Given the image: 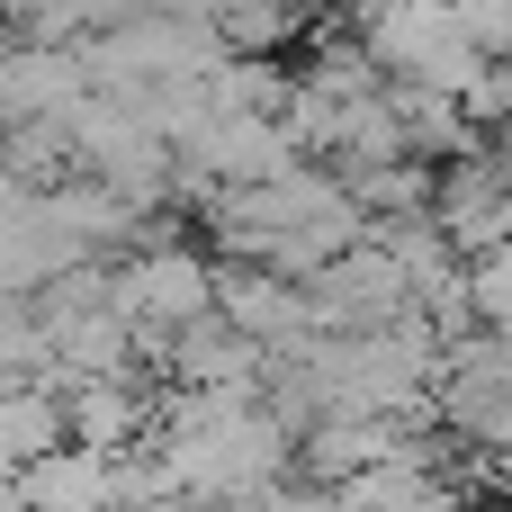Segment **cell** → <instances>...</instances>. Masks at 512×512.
Returning <instances> with one entry per match:
<instances>
[{"label":"cell","instance_id":"obj_1","mask_svg":"<svg viewBox=\"0 0 512 512\" xmlns=\"http://www.w3.org/2000/svg\"><path fill=\"white\" fill-rule=\"evenodd\" d=\"M216 288H225V270H207V261L180 252V243H153L135 270H117V306H126L135 324H162V333L216 315Z\"/></svg>","mask_w":512,"mask_h":512}]
</instances>
